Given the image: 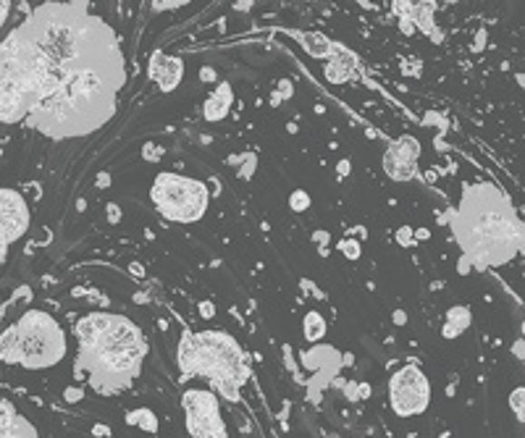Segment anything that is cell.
I'll return each instance as SVG.
<instances>
[{
  "instance_id": "6da1fadb",
  "label": "cell",
  "mask_w": 525,
  "mask_h": 438,
  "mask_svg": "<svg viewBox=\"0 0 525 438\" xmlns=\"http://www.w3.org/2000/svg\"><path fill=\"white\" fill-rule=\"evenodd\" d=\"M76 336L92 367L108 375H134L148 352L142 331L122 316L90 313L76 323Z\"/></svg>"
},
{
  "instance_id": "7a4b0ae2",
  "label": "cell",
  "mask_w": 525,
  "mask_h": 438,
  "mask_svg": "<svg viewBox=\"0 0 525 438\" xmlns=\"http://www.w3.org/2000/svg\"><path fill=\"white\" fill-rule=\"evenodd\" d=\"M179 365L187 370V375H205L208 381H213L228 399L239 396L237 391L250 373L242 346L221 331H202L187 336L179 352Z\"/></svg>"
},
{
  "instance_id": "3957f363",
  "label": "cell",
  "mask_w": 525,
  "mask_h": 438,
  "mask_svg": "<svg viewBox=\"0 0 525 438\" xmlns=\"http://www.w3.org/2000/svg\"><path fill=\"white\" fill-rule=\"evenodd\" d=\"M151 200L163 219L174 223H198L208 213L210 192L200 179L163 170L152 181Z\"/></svg>"
},
{
  "instance_id": "277c9868",
  "label": "cell",
  "mask_w": 525,
  "mask_h": 438,
  "mask_svg": "<svg viewBox=\"0 0 525 438\" xmlns=\"http://www.w3.org/2000/svg\"><path fill=\"white\" fill-rule=\"evenodd\" d=\"M14 328L19 341V365L29 370H45L63 360L66 334L53 316L43 310H26Z\"/></svg>"
},
{
  "instance_id": "5b68a950",
  "label": "cell",
  "mask_w": 525,
  "mask_h": 438,
  "mask_svg": "<svg viewBox=\"0 0 525 438\" xmlns=\"http://www.w3.org/2000/svg\"><path fill=\"white\" fill-rule=\"evenodd\" d=\"M431 404V381L418 365H402L389 378V407L400 417L423 414Z\"/></svg>"
},
{
  "instance_id": "8992f818",
  "label": "cell",
  "mask_w": 525,
  "mask_h": 438,
  "mask_svg": "<svg viewBox=\"0 0 525 438\" xmlns=\"http://www.w3.org/2000/svg\"><path fill=\"white\" fill-rule=\"evenodd\" d=\"M187 414V428L192 438H224L226 425L221 417V402L213 391L190 389L181 399Z\"/></svg>"
},
{
  "instance_id": "52a82bcc",
  "label": "cell",
  "mask_w": 525,
  "mask_h": 438,
  "mask_svg": "<svg viewBox=\"0 0 525 438\" xmlns=\"http://www.w3.org/2000/svg\"><path fill=\"white\" fill-rule=\"evenodd\" d=\"M29 229V208L16 190H0V249L16 242Z\"/></svg>"
},
{
  "instance_id": "ba28073f",
  "label": "cell",
  "mask_w": 525,
  "mask_h": 438,
  "mask_svg": "<svg viewBox=\"0 0 525 438\" xmlns=\"http://www.w3.org/2000/svg\"><path fill=\"white\" fill-rule=\"evenodd\" d=\"M421 158V145L415 137H402L384 152V170L394 181H410Z\"/></svg>"
},
{
  "instance_id": "9c48e42d",
  "label": "cell",
  "mask_w": 525,
  "mask_h": 438,
  "mask_svg": "<svg viewBox=\"0 0 525 438\" xmlns=\"http://www.w3.org/2000/svg\"><path fill=\"white\" fill-rule=\"evenodd\" d=\"M148 76H151L163 92H171V90H176V87L181 84V79H184V61L176 58V55L155 53L151 58V66H148Z\"/></svg>"
},
{
  "instance_id": "30bf717a",
  "label": "cell",
  "mask_w": 525,
  "mask_h": 438,
  "mask_svg": "<svg viewBox=\"0 0 525 438\" xmlns=\"http://www.w3.org/2000/svg\"><path fill=\"white\" fill-rule=\"evenodd\" d=\"M231 102H234L231 84H228V82H221V84H219V87L208 95L205 105H202V116H205V122H224L226 116H228Z\"/></svg>"
},
{
  "instance_id": "8fae6325",
  "label": "cell",
  "mask_w": 525,
  "mask_h": 438,
  "mask_svg": "<svg viewBox=\"0 0 525 438\" xmlns=\"http://www.w3.org/2000/svg\"><path fill=\"white\" fill-rule=\"evenodd\" d=\"M355 72V58L352 55H345V53H339L336 58H328L324 66L326 79L331 82V84H339V82H347Z\"/></svg>"
},
{
  "instance_id": "7c38bea8",
  "label": "cell",
  "mask_w": 525,
  "mask_h": 438,
  "mask_svg": "<svg viewBox=\"0 0 525 438\" xmlns=\"http://www.w3.org/2000/svg\"><path fill=\"white\" fill-rule=\"evenodd\" d=\"M300 45L305 48L307 55H313V58H328V53H331V40L324 37V34H318V32H302L300 37Z\"/></svg>"
},
{
  "instance_id": "4fadbf2b",
  "label": "cell",
  "mask_w": 525,
  "mask_h": 438,
  "mask_svg": "<svg viewBox=\"0 0 525 438\" xmlns=\"http://www.w3.org/2000/svg\"><path fill=\"white\" fill-rule=\"evenodd\" d=\"M471 310L468 307H452L450 313H447V323H444V336L452 339V336H460L462 331H468V326H471Z\"/></svg>"
},
{
  "instance_id": "5bb4252c",
  "label": "cell",
  "mask_w": 525,
  "mask_h": 438,
  "mask_svg": "<svg viewBox=\"0 0 525 438\" xmlns=\"http://www.w3.org/2000/svg\"><path fill=\"white\" fill-rule=\"evenodd\" d=\"M326 317L318 313V310H307L305 317H302V334H305V339L307 341H321L326 336Z\"/></svg>"
},
{
  "instance_id": "9a60e30c",
  "label": "cell",
  "mask_w": 525,
  "mask_h": 438,
  "mask_svg": "<svg viewBox=\"0 0 525 438\" xmlns=\"http://www.w3.org/2000/svg\"><path fill=\"white\" fill-rule=\"evenodd\" d=\"M0 360L3 363H19V341H16V328H8L0 334Z\"/></svg>"
},
{
  "instance_id": "2e32d148",
  "label": "cell",
  "mask_w": 525,
  "mask_h": 438,
  "mask_svg": "<svg viewBox=\"0 0 525 438\" xmlns=\"http://www.w3.org/2000/svg\"><path fill=\"white\" fill-rule=\"evenodd\" d=\"M126 423H129V425H137V428H142V431H148V433L158 431V414H152V410H148V407L129 413Z\"/></svg>"
},
{
  "instance_id": "e0dca14e",
  "label": "cell",
  "mask_w": 525,
  "mask_h": 438,
  "mask_svg": "<svg viewBox=\"0 0 525 438\" xmlns=\"http://www.w3.org/2000/svg\"><path fill=\"white\" fill-rule=\"evenodd\" d=\"M510 410L515 413V417L523 423L525 420V389L523 386H518V389L510 394Z\"/></svg>"
},
{
  "instance_id": "ac0fdd59",
  "label": "cell",
  "mask_w": 525,
  "mask_h": 438,
  "mask_svg": "<svg viewBox=\"0 0 525 438\" xmlns=\"http://www.w3.org/2000/svg\"><path fill=\"white\" fill-rule=\"evenodd\" d=\"M289 208H292L295 213L307 210V208H310V195H307L305 190H295V192L289 195Z\"/></svg>"
},
{
  "instance_id": "d6986e66",
  "label": "cell",
  "mask_w": 525,
  "mask_h": 438,
  "mask_svg": "<svg viewBox=\"0 0 525 438\" xmlns=\"http://www.w3.org/2000/svg\"><path fill=\"white\" fill-rule=\"evenodd\" d=\"M339 249L350 258V260H357L360 255H363V249H360V244L355 242V239H345V242L339 244Z\"/></svg>"
},
{
  "instance_id": "ffe728a7",
  "label": "cell",
  "mask_w": 525,
  "mask_h": 438,
  "mask_svg": "<svg viewBox=\"0 0 525 438\" xmlns=\"http://www.w3.org/2000/svg\"><path fill=\"white\" fill-rule=\"evenodd\" d=\"M163 152H166V150L160 145H155V142H148V145L142 147V158H145V161H158V158H163Z\"/></svg>"
},
{
  "instance_id": "44dd1931",
  "label": "cell",
  "mask_w": 525,
  "mask_h": 438,
  "mask_svg": "<svg viewBox=\"0 0 525 438\" xmlns=\"http://www.w3.org/2000/svg\"><path fill=\"white\" fill-rule=\"evenodd\" d=\"M8 14H11V3L0 0V29H3V24L8 22Z\"/></svg>"
},
{
  "instance_id": "7402d4cb",
  "label": "cell",
  "mask_w": 525,
  "mask_h": 438,
  "mask_svg": "<svg viewBox=\"0 0 525 438\" xmlns=\"http://www.w3.org/2000/svg\"><path fill=\"white\" fill-rule=\"evenodd\" d=\"M200 310H202V317H213V313H216V310H213V305H210V302H202V305H200Z\"/></svg>"
},
{
  "instance_id": "603a6c76",
  "label": "cell",
  "mask_w": 525,
  "mask_h": 438,
  "mask_svg": "<svg viewBox=\"0 0 525 438\" xmlns=\"http://www.w3.org/2000/svg\"><path fill=\"white\" fill-rule=\"evenodd\" d=\"M397 239H400L402 244H407V239H413V231H410V229H402L400 234H397Z\"/></svg>"
},
{
  "instance_id": "cb8c5ba5",
  "label": "cell",
  "mask_w": 525,
  "mask_h": 438,
  "mask_svg": "<svg viewBox=\"0 0 525 438\" xmlns=\"http://www.w3.org/2000/svg\"><path fill=\"white\" fill-rule=\"evenodd\" d=\"M515 355H518V360H523V339L518 341V352Z\"/></svg>"
},
{
  "instance_id": "d4e9b609",
  "label": "cell",
  "mask_w": 525,
  "mask_h": 438,
  "mask_svg": "<svg viewBox=\"0 0 525 438\" xmlns=\"http://www.w3.org/2000/svg\"><path fill=\"white\" fill-rule=\"evenodd\" d=\"M3 252H5V249H0V258H3Z\"/></svg>"
},
{
  "instance_id": "484cf974",
  "label": "cell",
  "mask_w": 525,
  "mask_h": 438,
  "mask_svg": "<svg viewBox=\"0 0 525 438\" xmlns=\"http://www.w3.org/2000/svg\"><path fill=\"white\" fill-rule=\"evenodd\" d=\"M328 438H339V436H328Z\"/></svg>"
}]
</instances>
